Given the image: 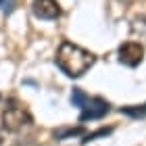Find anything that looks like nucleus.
I'll return each instance as SVG.
<instances>
[{
    "instance_id": "1",
    "label": "nucleus",
    "mask_w": 146,
    "mask_h": 146,
    "mask_svg": "<svg viewBox=\"0 0 146 146\" xmlns=\"http://www.w3.org/2000/svg\"><path fill=\"white\" fill-rule=\"evenodd\" d=\"M54 61H56V67L67 77H82L96 63V54L82 48V46H77V44H73V42H69V40H65L58 46Z\"/></svg>"
},
{
    "instance_id": "2",
    "label": "nucleus",
    "mask_w": 146,
    "mask_h": 146,
    "mask_svg": "<svg viewBox=\"0 0 146 146\" xmlns=\"http://www.w3.org/2000/svg\"><path fill=\"white\" fill-rule=\"evenodd\" d=\"M0 121H2V129L4 131H9V134H19V131H23L25 127H29L34 119H31V113L25 109V104L17 102V100H9L4 111H2Z\"/></svg>"
},
{
    "instance_id": "3",
    "label": "nucleus",
    "mask_w": 146,
    "mask_h": 146,
    "mask_svg": "<svg viewBox=\"0 0 146 146\" xmlns=\"http://www.w3.org/2000/svg\"><path fill=\"white\" fill-rule=\"evenodd\" d=\"M119 54V63L125 67H138L144 61V46L140 42H125L119 46L117 50Z\"/></svg>"
},
{
    "instance_id": "4",
    "label": "nucleus",
    "mask_w": 146,
    "mask_h": 146,
    "mask_svg": "<svg viewBox=\"0 0 146 146\" xmlns=\"http://www.w3.org/2000/svg\"><path fill=\"white\" fill-rule=\"evenodd\" d=\"M31 11L38 19H44V21H54V19L61 17V4L56 0H34L31 2Z\"/></svg>"
},
{
    "instance_id": "5",
    "label": "nucleus",
    "mask_w": 146,
    "mask_h": 146,
    "mask_svg": "<svg viewBox=\"0 0 146 146\" xmlns=\"http://www.w3.org/2000/svg\"><path fill=\"white\" fill-rule=\"evenodd\" d=\"M111 111V104L104 100V98H98V96H94V98H88V102L82 107V121H92V119H100V117H104L107 113Z\"/></svg>"
},
{
    "instance_id": "6",
    "label": "nucleus",
    "mask_w": 146,
    "mask_h": 146,
    "mask_svg": "<svg viewBox=\"0 0 146 146\" xmlns=\"http://www.w3.org/2000/svg\"><path fill=\"white\" fill-rule=\"evenodd\" d=\"M131 34L140 36V40H146V17H138L131 23Z\"/></svg>"
},
{
    "instance_id": "7",
    "label": "nucleus",
    "mask_w": 146,
    "mask_h": 146,
    "mask_svg": "<svg viewBox=\"0 0 146 146\" xmlns=\"http://www.w3.org/2000/svg\"><path fill=\"white\" fill-rule=\"evenodd\" d=\"M88 94H86L84 90H79V88H73V94H71V102H73V107H79L82 109L86 102H88Z\"/></svg>"
},
{
    "instance_id": "8",
    "label": "nucleus",
    "mask_w": 146,
    "mask_h": 146,
    "mask_svg": "<svg viewBox=\"0 0 146 146\" xmlns=\"http://www.w3.org/2000/svg\"><path fill=\"white\" fill-rule=\"evenodd\" d=\"M121 113L131 115V117H146V104H142V107H131V109H121Z\"/></svg>"
},
{
    "instance_id": "9",
    "label": "nucleus",
    "mask_w": 146,
    "mask_h": 146,
    "mask_svg": "<svg viewBox=\"0 0 146 146\" xmlns=\"http://www.w3.org/2000/svg\"><path fill=\"white\" fill-rule=\"evenodd\" d=\"M17 6V0H0V11L2 13H13Z\"/></svg>"
},
{
    "instance_id": "10",
    "label": "nucleus",
    "mask_w": 146,
    "mask_h": 146,
    "mask_svg": "<svg viewBox=\"0 0 146 146\" xmlns=\"http://www.w3.org/2000/svg\"><path fill=\"white\" fill-rule=\"evenodd\" d=\"M82 134V127H75V129H61V131H56V138L61 140V138H65V136H79Z\"/></svg>"
},
{
    "instance_id": "11",
    "label": "nucleus",
    "mask_w": 146,
    "mask_h": 146,
    "mask_svg": "<svg viewBox=\"0 0 146 146\" xmlns=\"http://www.w3.org/2000/svg\"><path fill=\"white\" fill-rule=\"evenodd\" d=\"M0 142H2V140H0Z\"/></svg>"
}]
</instances>
